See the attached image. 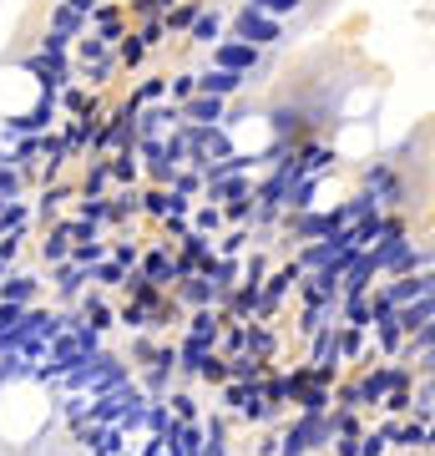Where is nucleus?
Returning a JSON list of instances; mask_svg holds the SVG:
<instances>
[{"mask_svg":"<svg viewBox=\"0 0 435 456\" xmlns=\"http://www.w3.org/2000/svg\"><path fill=\"white\" fill-rule=\"evenodd\" d=\"M178 112H182V122H193V127H223L228 102H218V97H188Z\"/></svg>","mask_w":435,"mask_h":456,"instance_id":"nucleus-12","label":"nucleus"},{"mask_svg":"<svg viewBox=\"0 0 435 456\" xmlns=\"http://www.w3.org/2000/svg\"><path fill=\"white\" fill-rule=\"evenodd\" d=\"M56 117H61V107H56V97H41V102L31 107V112H20V117H5V137H46Z\"/></svg>","mask_w":435,"mask_h":456,"instance_id":"nucleus-6","label":"nucleus"},{"mask_svg":"<svg viewBox=\"0 0 435 456\" xmlns=\"http://www.w3.org/2000/svg\"><path fill=\"white\" fill-rule=\"evenodd\" d=\"M101 259H107V239H97V244H71V254H66V264H77V269H92Z\"/></svg>","mask_w":435,"mask_h":456,"instance_id":"nucleus-29","label":"nucleus"},{"mask_svg":"<svg viewBox=\"0 0 435 456\" xmlns=\"http://www.w3.org/2000/svg\"><path fill=\"white\" fill-rule=\"evenodd\" d=\"M365 254H370L375 274H385V279H400V274H415V269H431V248L415 244L410 233H395V239L365 248Z\"/></svg>","mask_w":435,"mask_h":456,"instance_id":"nucleus-1","label":"nucleus"},{"mask_svg":"<svg viewBox=\"0 0 435 456\" xmlns=\"http://www.w3.org/2000/svg\"><path fill=\"white\" fill-rule=\"evenodd\" d=\"M395 386H410V370L395 365V360H380V365H375V370L355 386V401H359V406H385V395L395 391Z\"/></svg>","mask_w":435,"mask_h":456,"instance_id":"nucleus-4","label":"nucleus"},{"mask_svg":"<svg viewBox=\"0 0 435 456\" xmlns=\"http://www.w3.org/2000/svg\"><path fill=\"white\" fill-rule=\"evenodd\" d=\"M51 31H61L66 41H77V36L86 31V16H77L71 5H51Z\"/></svg>","mask_w":435,"mask_h":456,"instance_id":"nucleus-26","label":"nucleus"},{"mask_svg":"<svg viewBox=\"0 0 435 456\" xmlns=\"http://www.w3.org/2000/svg\"><path fill=\"white\" fill-rule=\"evenodd\" d=\"M182 320H188V335H193V340H213L218 345V330H223V310H193V314H182Z\"/></svg>","mask_w":435,"mask_h":456,"instance_id":"nucleus-18","label":"nucleus"},{"mask_svg":"<svg viewBox=\"0 0 435 456\" xmlns=\"http://www.w3.org/2000/svg\"><path fill=\"white\" fill-rule=\"evenodd\" d=\"M243 82H248V77H233V71H223V66H208V71H193V86H197V97H218V102L238 97V92H243Z\"/></svg>","mask_w":435,"mask_h":456,"instance_id":"nucleus-10","label":"nucleus"},{"mask_svg":"<svg viewBox=\"0 0 435 456\" xmlns=\"http://www.w3.org/2000/svg\"><path fill=\"white\" fill-rule=\"evenodd\" d=\"M77 56H81V66H86V61H112V46H107V41H97V36H81Z\"/></svg>","mask_w":435,"mask_h":456,"instance_id":"nucleus-33","label":"nucleus"},{"mask_svg":"<svg viewBox=\"0 0 435 456\" xmlns=\"http://www.w3.org/2000/svg\"><path fill=\"white\" fill-rule=\"evenodd\" d=\"M197 16H203V0H182V5H173V11L162 16V26H167V31H193Z\"/></svg>","mask_w":435,"mask_h":456,"instance_id":"nucleus-27","label":"nucleus"},{"mask_svg":"<svg viewBox=\"0 0 435 456\" xmlns=\"http://www.w3.org/2000/svg\"><path fill=\"white\" fill-rule=\"evenodd\" d=\"M51 284L61 294V305H77L81 294H86V269H77V264H51Z\"/></svg>","mask_w":435,"mask_h":456,"instance_id":"nucleus-13","label":"nucleus"},{"mask_svg":"<svg viewBox=\"0 0 435 456\" xmlns=\"http://www.w3.org/2000/svg\"><path fill=\"white\" fill-rule=\"evenodd\" d=\"M0 198L5 203H20L26 198V173L16 163H5V152H0Z\"/></svg>","mask_w":435,"mask_h":456,"instance_id":"nucleus-24","label":"nucleus"},{"mask_svg":"<svg viewBox=\"0 0 435 456\" xmlns=\"http://www.w3.org/2000/svg\"><path fill=\"white\" fill-rule=\"evenodd\" d=\"M365 193L390 213V203H400V198H405V183H400V173H395L390 163H370V167H365Z\"/></svg>","mask_w":435,"mask_h":456,"instance_id":"nucleus-9","label":"nucleus"},{"mask_svg":"<svg viewBox=\"0 0 435 456\" xmlns=\"http://www.w3.org/2000/svg\"><path fill=\"white\" fill-rule=\"evenodd\" d=\"M152 102H167V77H142L137 92L127 97V107H152Z\"/></svg>","mask_w":435,"mask_h":456,"instance_id":"nucleus-25","label":"nucleus"},{"mask_svg":"<svg viewBox=\"0 0 435 456\" xmlns=\"http://www.w3.org/2000/svg\"><path fill=\"white\" fill-rule=\"evenodd\" d=\"M213 66H223V71H233V77H254L258 66H263V51H254V46H243V41H218L213 46Z\"/></svg>","mask_w":435,"mask_h":456,"instance_id":"nucleus-8","label":"nucleus"},{"mask_svg":"<svg viewBox=\"0 0 435 456\" xmlns=\"http://www.w3.org/2000/svg\"><path fill=\"white\" fill-rule=\"evenodd\" d=\"M41 289H46V279L41 274H11V279H0V305H20V310H31L36 299H41Z\"/></svg>","mask_w":435,"mask_h":456,"instance_id":"nucleus-11","label":"nucleus"},{"mask_svg":"<svg viewBox=\"0 0 435 456\" xmlns=\"http://www.w3.org/2000/svg\"><path fill=\"white\" fill-rule=\"evenodd\" d=\"M243 5H254V11H263V16H294V11H299V5H304V0H243Z\"/></svg>","mask_w":435,"mask_h":456,"instance_id":"nucleus-35","label":"nucleus"},{"mask_svg":"<svg viewBox=\"0 0 435 456\" xmlns=\"http://www.w3.org/2000/svg\"><path fill=\"white\" fill-rule=\"evenodd\" d=\"M132 36H137L147 51H152V46H162V41H167V26H162V20H142V26H137Z\"/></svg>","mask_w":435,"mask_h":456,"instance_id":"nucleus-36","label":"nucleus"},{"mask_svg":"<svg viewBox=\"0 0 435 456\" xmlns=\"http://www.w3.org/2000/svg\"><path fill=\"white\" fill-rule=\"evenodd\" d=\"M390 446L400 452H431V421H405V426H390Z\"/></svg>","mask_w":435,"mask_h":456,"instance_id":"nucleus-15","label":"nucleus"},{"mask_svg":"<svg viewBox=\"0 0 435 456\" xmlns=\"http://www.w3.org/2000/svg\"><path fill=\"white\" fill-rule=\"evenodd\" d=\"M188 228H193V233H203V239H208V233H223V208H213V203H193V213H188Z\"/></svg>","mask_w":435,"mask_h":456,"instance_id":"nucleus-22","label":"nucleus"},{"mask_svg":"<svg viewBox=\"0 0 435 456\" xmlns=\"http://www.w3.org/2000/svg\"><path fill=\"white\" fill-rule=\"evenodd\" d=\"M61 228H66L71 244H97V239H107V233H101L97 224H86V218H71V224H61Z\"/></svg>","mask_w":435,"mask_h":456,"instance_id":"nucleus-34","label":"nucleus"},{"mask_svg":"<svg viewBox=\"0 0 435 456\" xmlns=\"http://www.w3.org/2000/svg\"><path fill=\"white\" fill-rule=\"evenodd\" d=\"M395 325L405 330V340H410V335H420V330H435L431 294H425V299H415V305H405V310H395Z\"/></svg>","mask_w":435,"mask_h":456,"instance_id":"nucleus-14","label":"nucleus"},{"mask_svg":"<svg viewBox=\"0 0 435 456\" xmlns=\"http://www.w3.org/2000/svg\"><path fill=\"white\" fill-rule=\"evenodd\" d=\"M0 213H5V198H0Z\"/></svg>","mask_w":435,"mask_h":456,"instance_id":"nucleus-38","label":"nucleus"},{"mask_svg":"<svg viewBox=\"0 0 435 456\" xmlns=\"http://www.w3.org/2000/svg\"><path fill=\"white\" fill-rule=\"evenodd\" d=\"M107 173H112L117 188H137V183H142V163H137V152H112V158H107Z\"/></svg>","mask_w":435,"mask_h":456,"instance_id":"nucleus-16","label":"nucleus"},{"mask_svg":"<svg viewBox=\"0 0 435 456\" xmlns=\"http://www.w3.org/2000/svg\"><path fill=\"white\" fill-rule=\"evenodd\" d=\"M182 122V112L173 107V102H152V107H137V117H132V127H137V142H162L167 132Z\"/></svg>","mask_w":435,"mask_h":456,"instance_id":"nucleus-5","label":"nucleus"},{"mask_svg":"<svg viewBox=\"0 0 435 456\" xmlns=\"http://www.w3.org/2000/svg\"><path fill=\"white\" fill-rule=\"evenodd\" d=\"M248 244H254V228H228L223 239L213 244V259H228V264H238L243 254H248Z\"/></svg>","mask_w":435,"mask_h":456,"instance_id":"nucleus-17","label":"nucleus"},{"mask_svg":"<svg viewBox=\"0 0 435 456\" xmlns=\"http://www.w3.org/2000/svg\"><path fill=\"white\" fill-rule=\"evenodd\" d=\"M188 97H197L193 71H178V77H167V102H173V107H182Z\"/></svg>","mask_w":435,"mask_h":456,"instance_id":"nucleus-32","label":"nucleus"},{"mask_svg":"<svg viewBox=\"0 0 435 456\" xmlns=\"http://www.w3.org/2000/svg\"><path fill=\"white\" fill-rule=\"evenodd\" d=\"M228 41H243V46H254V51H269V46L284 41V26H278L274 16L254 11V5H243L238 16H233V26H228Z\"/></svg>","mask_w":435,"mask_h":456,"instance_id":"nucleus-2","label":"nucleus"},{"mask_svg":"<svg viewBox=\"0 0 435 456\" xmlns=\"http://www.w3.org/2000/svg\"><path fill=\"white\" fill-rule=\"evenodd\" d=\"M167 193H173V198H188V203H197V198H203V173H197V167H178V173L167 178Z\"/></svg>","mask_w":435,"mask_h":456,"instance_id":"nucleus-21","label":"nucleus"},{"mask_svg":"<svg viewBox=\"0 0 435 456\" xmlns=\"http://www.w3.org/2000/svg\"><path fill=\"white\" fill-rule=\"evenodd\" d=\"M435 289V279H431V269H415V274H400V279H380L375 284V299L380 305H390V310H405V305H415V299H425V294Z\"/></svg>","mask_w":435,"mask_h":456,"instance_id":"nucleus-3","label":"nucleus"},{"mask_svg":"<svg viewBox=\"0 0 435 456\" xmlns=\"http://www.w3.org/2000/svg\"><path fill=\"white\" fill-rule=\"evenodd\" d=\"M410 456H431V452H410Z\"/></svg>","mask_w":435,"mask_h":456,"instance_id":"nucleus-37","label":"nucleus"},{"mask_svg":"<svg viewBox=\"0 0 435 456\" xmlns=\"http://www.w3.org/2000/svg\"><path fill=\"white\" fill-rule=\"evenodd\" d=\"M107 188H112L107 158H92V167H86V178H81V193L77 198H107Z\"/></svg>","mask_w":435,"mask_h":456,"instance_id":"nucleus-23","label":"nucleus"},{"mask_svg":"<svg viewBox=\"0 0 435 456\" xmlns=\"http://www.w3.org/2000/svg\"><path fill=\"white\" fill-rule=\"evenodd\" d=\"M26 71H36L41 97H56L61 86H71V61H66V56H46V51H36V56H26Z\"/></svg>","mask_w":435,"mask_h":456,"instance_id":"nucleus-7","label":"nucleus"},{"mask_svg":"<svg viewBox=\"0 0 435 456\" xmlns=\"http://www.w3.org/2000/svg\"><path fill=\"white\" fill-rule=\"evenodd\" d=\"M167 203H173V193H167V188H147V193H137V213H152V218H162V213H167Z\"/></svg>","mask_w":435,"mask_h":456,"instance_id":"nucleus-31","label":"nucleus"},{"mask_svg":"<svg viewBox=\"0 0 435 456\" xmlns=\"http://www.w3.org/2000/svg\"><path fill=\"white\" fill-rule=\"evenodd\" d=\"M66 254H71V239H66V228H51L46 239H41V259H46V264H66Z\"/></svg>","mask_w":435,"mask_h":456,"instance_id":"nucleus-28","label":"nucleus"},{"mask_svg":"<svg viewBox=\"0 0 435 456\" xmlns=\"http://www.w3.org/2000/svg\"><path fill=\"white\" fill-rule=\"evenodd\" d=\"M107 259L122 264V269H137V259H142V248L132 244V239H107Z\"/></svg>","mask_w":435,"mask_h":456,"instance_id":"nucleus-30","label":"nucleus"},{"mask_svg":"<svg viewBox=\"0 0 435 456\" xmlns=\"http://www.w3.org/2000/svg\"><path fill=\"white\" fill-rule=\"evenodd\" d=\"M197 41V46H218V41H223V16H218V11H213V5H203V16L193 20V31H188Z\"/></svg>","mask_w":435,"mask_h":456,"instance_id":"nucleus-19","label":"nucleus"},{"mask_svg":"<svg viewBox=\"0 0 435 456\" xmlns=\"http://www.w3.org/2000/svg\"><path fill=\"white\" fill-rule=\"evenodd\" d=\"M132 269H122V264H112V259H101V264H92V269H86V284H92V289H122V279H127Z\"/></svg>","mask_w":435,"mask_h":456,"instance_id":"nucleus-20","label":"nucleus"}]
</instances>
